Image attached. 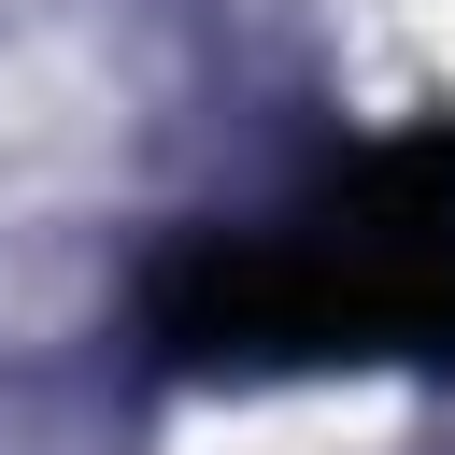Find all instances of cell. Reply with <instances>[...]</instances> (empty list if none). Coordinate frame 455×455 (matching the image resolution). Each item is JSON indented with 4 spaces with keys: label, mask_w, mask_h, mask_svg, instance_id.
I'll return each mask as SVG.
<instances>
[{
    "label": "cell",
    "mask_w": 455,
    "mask_h": 455,
    "mask_svg": "<svg viewBox=\"0 0 455 455\" xmlns=\"http://www.w3.org/2000/svg\"><path fill=\"white\" fill-rule=\"evenodd\" d=\"M171 327L199 355H384V341H455V142H384L327 171L313 199L228 228L185 284Z\"/></svg>",
    "instance_id": "1"
}]
</instances>
